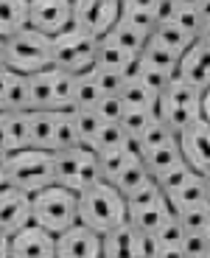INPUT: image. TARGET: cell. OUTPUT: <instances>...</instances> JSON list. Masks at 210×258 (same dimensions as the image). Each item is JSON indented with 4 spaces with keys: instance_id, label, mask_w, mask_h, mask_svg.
Instances as JSON below:
<instances>
[{
    "instance_id": "1",
    "label": "cell",
    "mask_w": 210,
    "mask_h": 258,
    "mask_svg": "<svg viewBox=\"0 0 210 258\" xmlns=\"http://www.w3.org/2000/svg\"><path fill=\"white\" fill-rule=\"evenodd\" d=\"M126 197H123L112 182L98 180L79 191V222L87 227L104 233L109 227L126 222Z\"/></svg>"
},
{
    "instance_id": "2",
    "label": "cell",
    "mask_w": 210,
    "mask_h": 258,
    "mask_svg": "<svg viewBox=\"0 0 210 258\" xmlns=\"http://www.w3.org/2000/svg\"><path fill=\"white\" fill-rule=\"evenodd\" d=\"M31 222L51 233H62L79 222V191L51 182L31 194Z\"/></svg>"
},
{
    "instance_id": "3",
    "label": "cell",
    "mask_w": 210,
    "mask_h": 258,
    "mask_svg": "<svg viewBox=\"0 0 210 258\" xmlns=\"http://www.w3.org/2000/svg\"><path fill=\"white\" fill-rule=\"evenodd\" d=\"M154 115L163 118L179 135L182 129H188L193 121L202 118V90L188 84L185 79L174 76L154 101Z\"/></svg>"
},
{
    "instance_id": "4",
    "label": "cell",
    "mask_w": 210,
    "mask_h": 258,
    "mask_svg": "<svg viewBox=\"0 0 210 258\" xmlns=\"http://www.w3.org/2000/svg\"><path fill=\"white\" fill-rule=\"evenodd\" d=\"M6 182L9 185L23 188V191H28V194H34V191H39V188L56 182L53 152H48V149H34V146L9 152Z\"/></svg>"
},
{
    "instance_id": "5",
    "label": "cell",
    "mask_w": 210,
    "mask_h": 258,
    "mask_svg": "<svg viewBox=\"0 0 210 258\" xmlns=\"http://www.w3.org/2000/svg\"><path fill=\"white\" fill-rule=\"evenodd\" d=\"M6 68L14 73H37L51 64V37L37 28L26 26L3 39Z\"/></svg>"
},
{
    "instance_id": "6",
    "label": "cell",
    "mask_w": 210,
    "mask_h": 258,
    "mask_svg": "<svg viewBox=\"0 0 210 258\" xmlns=\"http://www.w3.org/2000/svg\"><path fill=\"white\" fill-rule=\"evenodd\" d=\"M96 45H98V37L70 26L62 34L51 37V64L59 68V71L73 73V76L84 73L96 62Z\"/></svg>"
},
{
    "instance_id": "7",
    "label": "cell",
    "mask_w": 210,
    "mask_h": 258,
    "mask_svg": "<svg viewBox=\"0 0 210 258\" xmlns=\"http://www.w3.org/2000/svg\"><path fill=\"white\" fill-rule=\"evenodd\" d=\"M53 171H56L59 185L70 188V191H84L87 185L101 180L96 149L82 146V143L53 152Z\"/></svg>"
},
{
    "instance_id": "8",
    "label": "cell",
    "mask_w": 210,
    "mask_h": 258,
    "mask_svg": "<svg viewBox=\"0 0 210 258\" xmlns=\"http://www.w3.org/2000/svg\"><path fill=\"white\" fill-rule=\"evenodd\" d=\"M28 93H31V110H70L73 73L59 71L53 64L28 73Z\"/></svg>"
},
{
    "instance_id": "9",
    "label": "cell",
    "mask_w": 210,
    "mask_h": 258,
    "mask_svg": "<svg viewBox=\"0 0 210 258\" xmlns=\"http://www.w3.org/2000/svg\"><path fill=\"white\" fill-rule=\"evenodd\" d=\"M121 17V0H73V26L104 37Z\"/></svg>"
},
{
    "instance_id": "10",
    "label": "cell",
    "mask_w": 210,
    "mask_h": 258,
    "mask_svg": "<svg viewBox=\"0 0 210 258\" xmlns=\"http://www.w3.org/2000/svg\"><path fill=\"white\" fill-rule=\"evenodd\" d=\"M12 258H56V233L45 230L37 222H28L9 236Z\"/></svg>"
},
{
    "instance_id": "11",
    "label": "cell",
    "mask_w": 210,
    "mask_h": 258,
    "mask_svg": "<svg viewBox=\"0 0 210 258\" xmlns=\"http://www.w3.org/2000/svg\"><path fill=\"white\" fill-rule=\"evenodd\" d=\"M28 26L56 37L73 26V0H28Z\"/></svg>"
},
{
    "instance_id": "12",
    "label": "cell",
    "mask_w": 210,
    "mask_h": 258,
    "mask_svg": "<svg viewBox=\"0 0 210 258\" xmlns=\"http://www.w3.org/2000/svg\"><path fill=\"white\" fill-rule=\"evenodd\" d=\"M56 258H101V233L84 222L56 233Z\"/></svg>"
},
{
    "instance_id": "13",
    "label": "cell",
    "mask_w": 210,
    "mask_h": 258,
    "mask_svg": "<svg viewBox=\"0 0 210 258\" xmlns=\"http://www.w3.org/2000/svg\"><path fill=\"white\" fill-rule=\"evenodd\" d=\"M177 141H179L182 160L188 163L193 171H199V174L210 171V121H204V118L193 121L188 129L179 132Z\"/></svg>"
},
{
    "instance_id": "14",
    "label": "cell",
    "mask_w": 210,
    "mask_h": 258,
    "mask_svg": "<svg viewBox=\"0 0 210 258\" xmlns=\"http://www.w3.org/2000/svg\"><path fill=\"white\" fill-rule=\"evenodd\" d=\"M28 222H31V194L3 182L0 185V233L12 236Z\"/></svg>"
},
{
    "instance_id": "15",
    "label": "cell",
    "mask_w": 210,
    "mask_h": 258,
    "mask_svg": "<svg viewBox=\"0 0 210 258\" xmlns=\"http://www.w3.org/2000/svg\"><path fill=\"white\" fill-rule=\"evenodd\" d=\"M177 76L185 79L188 84H193V87H199V90L210 87V45H204V42L196 39V42L179 56Z\"/></svg>"
},
{
    "instance_id": "16",
    "label": "cell",
    "mask_w": 210,
    "mask_h": 258,
    "mask_svg": "<svg viewBox=\"0 0 210 258\" xmlns=\"http://www.w3.org/2000/svg\"><path fill=\"white\" fill-rule=\"evenodd\" d=\"M56 110H28V146L53 152Z\"/></svg>"
},
{
    "instance_id": "17",
    "label": "cell",
    "mask_w": 210,
    "mask_h": 258,
    "mask_svg": "<svg viewBox=\"0 0 210 258\" xmlns=\"http://www.w3.org/2000/svg\"><path fill=\"white\" fill-rule=\"evenodd\" d=\"M174 213V208L168 205V200L163 197V200H157V202H149V205H137V208H129V213H126V219H129V225L134 227V230H157L163 222L168 219Z\"/></svg>"
},
{
    "instance_id": "18",
    "label": "cell",
    "mask_w": 210,
    "mask_h": 258,
    "mask_svg": "<svg viewBox=\"0 0 210 258\" xmlns=\"http://www.w3.org/2000/svg\"><path fill=\"white\" fill-rule=\"evenodd\" d=\"M101 255L107 258L134 255V227L129 225V219L101 233Z\"/></svg>"
},
{
    "instance_id": "19",
    "label": "cell",
    "mask_w": 210,
    "mask_h": 258,
    "mask_svg": "<svg viewBox=\"0 0 210 258\" xmlns=\"http://www.w3.org/2000/svg\"><path fill=\"white\" fill-rule=\"evenodd\" d=\"M143 166L149 168V174L157 180L160 174H166L168 168H174L177 163H182V152H179V141L166 143V146H157V149H149L140 155Z\"/></svg>"
},
{
    "instance_id": "20",
    "label": "cell",
    "mask_w": 210,
    "mask_h": 258,
    "mask_svg": "<svg viewBox=\"0 0 210 258\" xmlns=\"http://www.w3.org/2000/svg\"><path fill=\"white\" fill-rule=\"evenodd\" d=\"M96 157H98V171H101V180L115 182V180H118V174L126 168V163L132 160L134 155L126 149V141H123V143H118V146L98 149Z\"/></svg>"
},
{
    "instance_id": "21",
    "label": "cell",
    "mask_w": 210,
    "mask_h": 258,
    "mask_svg": "<svg viewBox=\"0 0 210 258\" xmlns=\"http://www.w3.org/2000/svg\"><path fill=\"white\" fill-rule=\"evenodd\" d=\"M101 96L104 93L98 87L96 76H93V68L73 76V104H70V110H93L101 101Z\"/></svg>"
},
{
    "instance_id": "22",
    "label": "cell",
    "mask_w": 210,
    "mask_h": 258,
    "mask_svg": "<svg viewBox=\"0 0 210 258\" xmlns=\"http://www.w3.org/2000/svg\"><path fill=\"white\" fill-rule=\"evenodd\" d=\"M137 56H132V53H126L123 48L112 45V42H107L104 37H98V45H96V62H93V68H107V71H118V73H126L132 71V62Z\"/></svg>"
},
{
    "instance_id": "23",
    "label": "cell",
    "mask_w": 210,
    "mask_h": 258,
    "mask_svg": "<svg viewBox=\"0 0 210 258\" xmlns=\"http://www.w3.org/2000/svg\"><path fill=\"white\" fill-rule=\"evenodd\" d=\"M149 39H154V42H160V45H166V48H171L174 53H179L182 56L188 48L196 42V37L193 34H188L185 28H179L174 20H168V23H157L154 26V31L149 34Z\"/></svg>"
},
{
    "instance_id": "24",
    "label": "cell",
    "mask_w": 210,
    "mask_h": 258,
    "mask_svg": "<svg viewBox=\"0 0 210 258\" xmlns=\"http://www.w3.org/2000/svg\"><path fill=\"white\" fill-rule=\"evenodd\" d=\"M104 39L112 42V45H118V48H123V51L132 53V56H140V51H143V45H146L149 34H143L140 28L129 26V23H123V20L118 17V23L104 34Z\"/></svg>"
},
{
    "instance_id": "25",
    "label": "cell",
    "mask_w": 210,
    "mask_h": 258,
    "mask_svg": "<svg viewBox=\"0 0 210 258\" xmlns=\"http://www.w3.org/2000/svg\"><path fill=\"white\" fill-rule=\"evenodd\" d=\"M204 191H207V182H204V177L196 171L191 180H185L182 185H177L174 191H168L166 200H168V205H171L174 211H182V208L199 205V202L204 200Z\"/></svg>"
},
{
    "instance_id": "26",
    "label": "cell",
    "mask_w": 210,
    "mask_h": 258,
    "mask_svg": "<svg viewBox=\"0 0 210 258\" xmlns=\"http://www.w3.org/2000/svg\"><path fill=\"white\" fill-rule=\"evenodd\" d=\"M26 26H28V0H0V37L6 39Z\"/></svg>"
},
{
    "instance_id": "27",
    "label": "cell",
    "mask_w": 210,
    "mask_h": 258,
    "mask_svg": "<svg viewBox=\"0 0 210 258\" xmlns=\"http://www.w3.org/2000/svg\"><path fill=\"white\" fill-rule=\"evenodd\" d=\"M118 96H121L123 107H137V110H154V101H157V96L137 76H126V82L121 84Z\"/></svg>"
},
{
    "instance_id": "28",
    "label": "cell",
    "mask_w": 210,
    "mask_h": 258,
    "mask_svg": "<svg viewBox=\"0 0 210 258\" xmlns=\"http://www.w3.org/2000/svg\"><path fill=\"white\" fill-rule=\"evenodd\" d=\"M3 129H6V149L17 152V149L28 146V110L26 112H6L3 115Z\"/></svg>"
},
{
    "instance_id": "29",
    "label": "cell",
    "mask_w": 210,
    "mask_h": 258,
    "mask_svg": "<svg viewBox=\"0 0 210 258\" xmlns=\"http://www.w3.org/2000/svg\"><path fill=\"white\" fill-rule=\"evenodd\" d=\"M149 180H152V174H149V168L143 166V160H140V157H132V160L126 163V168L118 174V180H115L112 185L118 188L123 197H132V194L137 191L143 182H149Z\"/></svg>"
},
{
    "instance_id": "30",
    "label": "cell",
    "mask_w": 210,
    "mask_h": 258,
    "mask_svg": "<svg viewBox=\"0 0 210 258\" xmlns=\"http://www.w3.org/2000/svg\"><path fill=\"white\" fill-rule=\"evenodd\" d=\"M129 76H137L140 82L146 84L149 90L154 93V96H160V93L168 87V82L174 79V73H166V71H160V68H154V64L143 62V59H134L132 62V71H129Z\"/></svg>"
},
{
    "instance_id": "31",
    "label": "cell",
    "mask_w": 210,
    "mask_h": 258,
    "mask_svg": "<svg viewBox=\"0 0 210 258\" xmlns=\"http://www.w3.org/2000/svg\"><path fill=\"white\" fill-rule=\"evenodd\" d=\"M177 141V132L168 126L163 118H154L143 132L137 135V146H140V155L149 152V149H157V146H166V143H174Z\"/></svg>"
},
{
    "instance_id": "32",
    "label": "cell",
    "mask_w": 210,
    "mask_h": 258,
    "mask_svg": "<svg viewBox=\"0 0 210 258\" xmlns=\"http://www.w3.org/2000/svg\"><path fill=\"white\" fill-rule=\"evenodd\" d=\"M3 107L9 112H26L31 110V93H28V76L26 73H14L9 82V90L3 96Z\"/></svg>"
},
{
    "instance_id": "33",
    "label": "cell",
    "mask_w": 210,
    "mask_h": 258,
    "mask_svg": "<svg viewBox=\"0 0 210 258\" xmlns=\"http://www.w3.org/2000/svg\"><path fill=\"white\" fill-rule=\"evenodd\" d=\"M140 59L149 62V64H154V68H160V71L174 73V76H177L179 53H174L171 48L160 45V42H154V39H146V45H143V51H140Z\"/></svg>"
},
{
    "instance_id": "34",
    "label": "cell",
    "mask_w": 210,
    "mask_h": 258,
    "mask_svg": "<svg viewBox=\"0 0 210 258\" xmlns=\"http://www.w3.org/2000/svg\"><path fill=\"white\" fill-rule=\"evenodd\" d=\"M154 236H157V241H160L163 255H179V244H182L185 230H182V225H179L177 213H171V216H168V219L154 230Z\"/></svg>"
},
{
    "instance_id": "35",
    "label": "cell",
    "mask_w": 210,
    "mask_h": 258,
    "mask_svg": "<svg viewBox=\"0 0 210 258\" xmlns=\"http://www.w3.org/2000/svg\"><path fill=\"white\" fill-rule=\"evenodd\" d=\"M79 129H76V118L73 110H56V135H53V152L59 149H70L79 146Z\"/></svg>"
},
{
    "instance_id": "36",
    "label": "cell",
    "mask_w": 210,
    "mask_h": 258,
    "mask_svg": "<svg viewBox=\"0 0 210 258\" xmlns=\"http://www.w3.org/2000/svg\"><path fill=\"white\" fill-rule=\"evenodd\" d=\"M73 118H76V129H79V141L82 146H93L98 129H101V118L96 115V110H73Z\"/></svg>"
},
{
    "instance_id": "37",
    "label": "cell",
    "mask_w": 210,
    "mask_h": 258,
    "mask_svg": "<svg viewBox=\"0 0 210 258\" xmlns=\"http://www.w3.org/2000/svg\"><path fill=\"white\" fill-rule=\"evenodd\" d=\"M154 110H137V107H126L123 110V115H121V126H123V132H126L129 138H137L143 129L149 126V123L154 121Z\"/></svg>"
},
{
    "instance_id": "38",
    "label": "cell",
    "mask_w": 210,
    "mask_h": 258,
    "mask_svg": "<svg viewBox=\"0 0 210 258\" xmlns=\"http://www.w3.org/2000/svg\"><path fill=\"white\" fill-rule=\"evenodd\" d=\"M126 138H129V135L123 132L121 121H104L90 149H96V152H98V149H107V146H118V143H123Z\"/></svg>"
},
{
    "instance_id": "39",
    "label": "cell",
    "mask_w": 210,
    "mask_h": 258,
    "mask_svg": "<svg viewBox=\"0 0 210 258\" xmlns=\"http://www.w3.org/2000/svg\"><path fill=\"white\" fill-rule=\"evenodd\" d=\"M121 20L129 23V26H134V28H140L143 34H152L154 26H157L154 9H126V6H121Z\"/></svg>"
},
{
    "instance_id": "40",
    "label": "cell",
    "mask_w": 210,
    "mask_h": 258,
    "mask_svg": "<svg viewBox=\"0 0 210 258\" xmlns=\"http://www.w3.org/2000/svg\"><path fill=\"white\" fill-rule=\"evenodd\" d=\"M174 213H177L182 230H202L210 219L207 208H204L202 202H199V205H191V208H182V211H174Z\"/></svg>"
},
{
    "instance_id": "41",
    "label": "cell",
    "mask_w": 210,
    "mask_h": 258,
    "mask_svg": "<svg viewBox=\"0 0 210 258\" xmlns=\"http://www.w3.org/2000/svg\"><path fill=\"white\" fill-rule=\"evenodd\" d=\"M193 174H196V171H193V168L182 160V163H177L174 168H168L166 174H160L157 182H160V188H163V194H168V191H174L177 185H182L185 180H191Z\"/></svg>"
},
{
    "instance_id": "42",
    "label": "cell",
    "mask_w": 210,
    "mask_h": 258,
    "mask_svg": "<svg viewBox=\"0 0 210 258\" xmlns=\"http://www.w3.org/2000/svg\"><path fill=\"white\" fill-rule=\"evenodd\" d=\"M179 255L188 258H199V255H210V244L199 230H185L182 244H179Z\"/></svg>"
},
{
    "instance_id": "43",
    "label": "cell",
    "mask_w": 210,
    "mask_h": 258,
    "mask_svg": "<svg viewBox=\"0 0 210 258\" xmlns=\"http://www.w3.org/2000/svg\"><path fill=\"white\" fill-rule=\"evenodd\" d=\"M96 110V115L101 118V121H121V115H123V101H121V96L118 93H112V96H101V101L93 107Z\"/></svg>"
},
{
    "instance_id": "44",
    "label": "cell",
    "mask_w": 210,
    "mask_h": 258,
    "mask_svg": "<svg viewBox=\"0 0 210 258\" xmlns=\"http://www.w3.org/2000/svg\"><path fill=\"white\" fill-rule=\"evenodd\" d=\"M93 76H96L98 87H101L104 96H112V93L121 90V84L126 82V73L118 71H107V68H93Z\"/></svg>"
},
{
    "instance_id": "45",
    "label": "cell",
    "mask_w": 210,
    "mask_h": 258,
    "mask_svg": "<svg viewBox=\"0 0 210 258\" xmlns=\"http://www.w3.org/2000/svg\"><path fill=\"white\" fill-rule=\"evenodd\" d=\"M134 255L152 258V255H163L160 241L152 230H134Z\"/></svg>"
},
{
    "instance_id": "46",
    "label": "cell",
    "mask_w": 210,
    "mask_h": 258,
    "mask_svg": "<svg viewBox=\"0 0 210 258\" xmlns=\"http://www.w3.org/2000/svg\"><path fill=\"white\" fill-rule=\"evenodd\" d=\"M174 23H177L179 28H185L188 34H193V37H196L199 28H202V17H199V9L179 6V9H177V14H174Z\"/></svg>"
},
{
    "instance_id": "47",
    "label": "cell",
    "mask_w": 210,
    "mask_h": 258,
    "mask_svg": "<svg viewBox=\"0 0 210 258\" xmlns=\"http://www.w3.org/2000/svg\"><path fill=\"white\" fill-rule=\"evenodd\" d=\"M177 9H179L177 0H157V3H154V20H157V23H168V20H174Z\"/></svg>"
},
{
    "instance_id": "48",
    "label": "cell",
    "mask_w": 210,
    "mask_h": 258,
    "mask_svg": "<svg viewBox=\"0 0 210 258\" xmlns=\"http://www.w3.org/2000/svg\"><path fill=\"white\" fill-rule=\"evenodd\" d=\"M12 76H14V71H9L6 64H3V68H0V104H3V96H6V90H9Z\"/></svg>"
},
{
    "instance_id": "49",
    "label": "cell",
    "mask_w": 210,
    "mask_h": 258,
    "mask_svg": "<svg viewBox=\"0 0 210 258\" xmlns=\"http://www.w3.org/2000/svg\"><path fill=\"white\" fill-rule=\"evenodd\" d=\"M202 118H204V121H210V87H204V90H202Z\"/></svg>"
},
{
    "instance_id": "50",
    "label": "cell",
    "mask_w": 210,
    "mask_h": 258,
    "mask_svg": "<svg viewBox=\"0 0 210 258\" xmlns=\"http://www.w3.org/2000/svg\"><path fill=\"white\" fill-rule=\"evenodd\" d=\"M196 39H199V42H204V45H210V20H207V23H202V28H199Z\"/></svg>"
},
{
    "instance_id": "51",
    "label": "cell",
    "mask_w": 210,
    "mask_h": 258,
    "mask_svg": "<svg viewBox=\"0 0 210 258\" xmlns=\"http://www.w3.org/2000/svg\"><path fill=\"white\" fill-rule=\"evenodd\" d=\"M196 9H199V17H202V23H207V20H210V0H202Z\"/></svg>"
},
{
    "instance_id": "52",
    "label": "cell",
    "mask_w": 210,
    "mask_h": 258,
    "mask_svg": "<svg viewBox=\"0 0 210 258\" xmlns=\"http://www.w3.org/2000/svg\"><path fill=\"white\" fill-rule=\"evenodd\" d=\"M0 258H9V236L0 233Z\"/></svg>"
},
{
    "instance_id": "53",
    "label": "cell",
    "mask_w": 210,
    "mask_h": 258,
    "mask_svg": "<svg viewBox=\"0 0 210 258\" xmlns=\"http://www.w3.org/2000/svg\"><path fill=\"white\" fill-rule=\"evenodd\" d=\"M179 6H191V9H196L199 3H202V0H177Z\"/></svg>"
},
{
    "instance_id": "54",
    "label": "cell",
    "mask_w": 210,
    "mask_h": 258,
    "mask_svg": "<svg viewBox=\"0 0 210 258\" xmlns=\"http://www.w3.org/2000/svg\"><path fill=\"white\" fill-rule=\"evenodd\" d=\"M199 233H202L204 239H207V244H210V219H207V225H204V227H202V230H199Z\"/></svg>"
},
{
    "instance_id": "55",
    "label": "cell",
    "mask_w": 210,
    "mask_h": 258,
    "mask_svg": "<svg viewBox=\"0 0 210 258\" xmlns=\"http://www.w3.org/2000/svg\"><path fill=\"white\" fill-rule=\"evenodd\" d=\"M6 64V51H3V37H0V68Z\"/></svg>"
},
{
    "instance_id": "56",
    "label": "cell",
    "mask_w": 210,
    "mask_h": 258,
    "mask_svg": "<svg viewBox=\"0 0 210 258\" xmlns=\"http://www.w3.org/2000/svg\"><path fill=\"white\" fill-rule=\"evenodd\" d=\"M202 205L207 208V213H210V188H207V191H204V200H202Z\"/></svg>"
},
{
    "instance_id": "57",
    "label": "cell",
    "mask_w": 210,
    "mask_h": 258,
    "mask_svg": "<svg viewBox=\"0 0 210 258\" xmlns=\"http://www.w3.org/2000/svg\"><path fill=\"white\" fill-rule=\"evenodd\" d=\"M202 177H204V182H207V188H210V171H204Z\"/></svg>"
}]
</instances>
